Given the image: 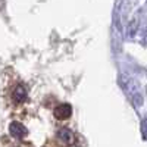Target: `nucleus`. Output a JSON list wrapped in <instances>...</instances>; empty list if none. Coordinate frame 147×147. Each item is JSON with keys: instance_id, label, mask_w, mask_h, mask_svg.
<instances>
[{"instance_id": "f03ea898", "label": "nucleus", "mask_w": 147, "mask_h": 147, "mask_svg": "<svg viewBox=\"0 0 147 147\" xmlns=\"http://www.w3.org/2000/svg\"><path fill=\"white\" fill-rule=\"evenodd\" d=\"M9 132L15 138H24L28 134V129L24 127L21 122H10V125H9Z\"/></svg>"}, {"instance_id": "7ed1b4c3", "label": "nucleus", "mask_w": 147, "mask_h": 147, "mask_svg": "<svg viewBox=\"0 0 147 147\" xmlns=\"http://www.w3.org/2000/svg\"><path fill=\"white\" fill-rule=\"evenodd\" d=\"M56 138L59 140V143L68 146V144H71L74 141V132L69 128H60L56 132Z\"/></svg>"}, {"instance_id": "f257e3e1", "label": "nucleus", "mask_w": 147, "mask_h": 147, "mask_svg": "<svg viewBox=\"0 0 147 147\" xmlns=\"http://www.w3.org/2000/svg\"><path fill=\"white\" fill-rule=\"evenodd\" d=\"M71 115H72V107L68 103H62V105L56 106V109H55V118L59 121H65Z\"/></svg>"}, {"instance_id": "20e7f679", "label": "nucleus", "mask_w": 147, "mask_h": 147, "mask_svg": "<svg viewBox=\"0 0 147 147\" xmlns=\"http://www.w3.org/2000/svg\"><path fill=\"white\" fill-rule=\"evenodd\" d=\"M27 96H28V93H27V88L24 87L22 84H18L16 87L13 88V91H12V99H13V102L15 103H24L27 100Z\"/></svg>"}]
</instances>
